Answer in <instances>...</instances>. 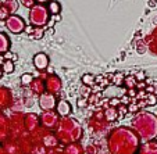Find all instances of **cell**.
<instances>
[{
  "label": "cell",
  "mask_w": 157,
  "mask_h": 154,
  "mask_svg": "<svg viewBox=\"0 0 157 154\" xmlns=\"http://www.w3.org/2000/svg\"><path fill=\"white\" fill-rule=\"evenodd\" d=\"M139 147V137L128 128H117L109 137V148L113 154H135Z\"/></svg>",
  "instance_id": "obj_1"
},
{
  "label": "cell",
  "mask_w": 157,
  "mask_h": 154,
  "mask_svg": "<svg viewBox=\"0 0 157 154\" xmlns=\"http://www.w3.org/2000/svg\"><path fill=\"white\" fill-rule=\"evenodd\" d=\"M132 126L143 139H153L157 135V117L151 113H140L132 119Z\"/></svg>",
  "instance_id": "obj_2"
},
{
  "label": "cell",
  "mask_w": 157,
  "mask_h": 154,
  "mask_svg": "<svg viewBox=\"0 0 157 154\" xmlns=\"http://www.w3.org/2000/svg\"><path fill=\"white\" fill-rule=\"evenodd\" d=\"M49 11L48 7L44 4H38L35 3L32 7L29 9V22L33 27H42L49 22Z\"/></svg>",
  "instance_id": "obj_3"
},
{
  "label": "cell",
  "mask_w": 157,
  "mask_h": 154,
  "mask_svg": "<svg viewBox=\"0 0 157 154\" xmlns=\"http://www.w3.org/2000/svg\"><path fill=\"white\" fill-rule=\"evenodd\" d=\"M6 27H7V29H9L11 33H14V35H18V33L24 32L27 24H25V21L22 20L20 15L11 14L6 20Z\"/></svg>",
  "instance_id": "obj_4"
},
{
  "label": "cell",
  "mask_w": 157,
  "mask_h": 154,
  "mask_svg": "<svg viewBox=\"0 0 157 154\" xmlns=\"http://www.w3.org/2000/svg\"><path fill=\"white\" fill-rule=\"evenodd\" d=\"M56 96L52 95V93L43 92L42 95H39V107H40L43 111H53L56 108Z\"/></svg>",
  "instance_id": "obj_5"
},
{
  "label": "cell",
  "mask_w": 157,
  "mask_h": 154,
  "mask_svg": "<svg viewBox=\"0 0 157 154\" xmlns=\"http://www.w3.org/2000/svg\"><path fill=\"white\" fill-rule=\"evenodd\" d=\"M44 82V90L48 93H52V95H57V93L61 90V79H60L57 75H49Z\"/></svg>",
  "instance_id": "obj_6"
},
{
  "label": "cell",
  "mask_w": 157,
  "mask_h": 154,
  "mask_svg": "<svg viewBox=\"0 0 157 154\" xmlns=\"http://www.w3.org/2000/svg\"><path fill=\"white\" fill-rule=\"evenodd\" d=\"M40 122L43 126L46 128H54L59 122V118H57V113L54 111H43V114L40 115Z\"/></svg>",
  "instance_id": "obj_7"
},
{
  "label": "cell",
  "mask_w": 157,
  "mask_h": 154,
  "mask_svg": "<svg viewBox=\"0 0 157 154\" xmlns=\"http://www.w3.org/2000/svg\"><path fill=\"white\" fill-rule=\"evenodd\" d=\"M33 65L39 71H43L49 67V56L46 53H36L33 56Z\"/></svg>",
  "instance_id": "obj_8"
},
{
  "label": "cell",
  "mask_w": 157,
  "mask_h": 154,
  "mask_svg": "<svg viewBox=\"0 0 157 154\" xmlns=\"http://www.w3.org/2000/svg\"><path fill=\"white\" fill-rule=\"evenodd\" d=\"M13 101V96L7 88L0 86V108H7Z\"/></svg>",
  "instance_id": "obj_9"
},
{
  "label": "cell",
  "mask_w": 157,
  "mask_h": 154,
  "mask_svg": "<svg viewBox=\"0 0 157 154\" xmlns=\"http://www.w3.org/2000/svg\"><path fill=\"white\" fill-rule=\"evenodd\" d=\"M56 110H57V114L60 117H68L71 114V104L68 103L67 100H60L59 103L56 104Z\"/></svg>",
  "instance_id": "obj_10"
},
{
  "label": "cell",
  "mask_w": 157,
  "mask_h": 154,
  "mask_svg": "<svg viewBox=\"0 0 157 154\" xmlns=\"http://www.w3.org/2000/svg\"><path fill=\"white\" fill-rule=\"evenodd\" d=\"M10 49V39L6 33L0 32V56H3Z\"/></svg>",
  "instance_id": "obj_11"
},
{
  "label": "cell",
  "mask_w": 157,
  "mask_h": 154,
  "mask_svg": "<svg viewBox=\"0 0 157 154\" xmlns=\"http://www.w3.org/2000/svg\"><path fill=\"white\" fill-rule=\"evenodd\" d=\"M31 90H32L33 93H36V95H42V93L44 92V82L42 79H39V78H33L32 83H31Z\"/></svg>",
  "instance_id": "obj_12"
},
{
  "label": "cell",
  "mask_w": 157,
  "mask_h": 154,
  "mask_svg": "<svg viewBox=\"0 0 157 154\" xmlns=\"http://www.w3.org/2000/svg\"><path fill=\"white\" fill-rule=\"evenodd\" d=\"M139 151L140 154H157V142H146Z\"/></svg>",
  "instance_id": "obj_13"
},
{
  "label": "cell",
  "mask_w": 157,
  "mask_h": 154,
  "mask_svg": "<svg viewBox=\"0 0 157 154\" xmlns=\"http://www.w3.org/2000/svg\"><path fill=\"white\" fill-rule=\"evenodd\" d=\"M104 118L107 122H113L118 118V111H117L116 107H109V108L104 111Z\"/></svg>",
  "instance_id": "obj_14"
},
{
  "label": "cell",
  "mask_w": 157,
  "mask_h": 154,
  "mask_svg": "<svg viewBox=\"0 0 157 154\" xmlns=\"http://www.w3.org/2000/svg\"><path fill=\"white\" fill-rule=\"evenodd\" d=\"M0 3L9 10L10 14H14V13L17 11V9H18V3L15 2V0H3V2H0Z\"/></svg>",
  "instance_id": "obj_15"
},
{
  "label": "cell",
  "mask_w": 157,
  "mask_h": 154,
  "mask_svg": "<svg viewBox=\"0 0 157 154\" xmlns=\"http://www.w3.org/2000/svg\"><path fill=\"white\" fill-rule=\"evenodd\" d=\"M48 11L49 14H54V15H59V13L61 11V6H60L59 2H49V6H48Z\"/></svg>",
  "instance_id": "obj_16"
},
{
  "label": "cell",
  "mask_w": 157,
  "mask_h": 154,
  "mask_svg": "<svg viewBox=\"0 0 157 154\" xmlns=\"http://www.w3.org/2000/svg\"><path fill=\"white\" fill-rule=\"evenodd\" d=\"M2 69H3V74H11L14 71V61L13 60H6L2 64Z\"/></svg>",
  "instance_id": "obj_17"
},
{
  "label": "cell",
  "mask_w": 157,
  "mask_h": 154,
  "mask_svg": "<svg viewBox=\"0 0 157 154\" xmlns=\"http://www.w3.org/2000/svg\"><path fill=\"white\" fill-rule=\"evenodd\" d=\"M95 82H96V77L95 75H92V74H85L82 77V83L83 85H86V86L95 85Z\"/></svg>",
  "instance_id": "obj_18"
},
{
  "label": "cell",
  "mask_w": 157,
  "mask_h": 154,
  "mask_svg": "<svg viewBox=\"0 0 157 154\" xmlns=\"http://www.w3.org/2000/svg\"><path fill=\"white\" fill-rule=\"evenodd\" d=\"M32 81H33L32 74H22V77H21V83H22V86H29L31 83H32Z\"/></svg>",
  "instance_id": "obj_19"
},
{
  "label": "cell",
  "mask_w": 157,
  "mask_h": 154,
  "mask_svg": "<svg viewBox=\"0 0 157 154\" xmlns=\"http://www.w3.org/2000/svg\"><path fill=\"white\" fill-rule=\"evenodd\" d=\"M10 15H11V14H10V11L3 6V4L0 3V21H6Z\"/></svg>",
  "instance_id": "obj_20"
},
{
  "label": "cell",
  "mask_w": 157,
  "mask_h": 154,
  "mask_svg": "<svg viewBox=\"0 0 157 154\" xmlns=\"http://www.w3.org/2000/svg\"><path fill=\"white\" fill-rule=\"evenodd\" d=\"M43 32L44 29L42 27H33V31H32V36L35 39H40L42 36H43Z\"/></svg>",
  "instance_id": "obj_21"
},
{
  "label": "cell",
  "mask_w": 157,
  "mask_h": 154,
  "mask_svg": "<svg viewBox=\"0 0 157 154\" xmlns=\"http://www.w3.org/2000/svg\"><path fill=\"white\" fill-rule=\"evenodd\" d=\"M20 3L24 7H27V9H31L35 4V0H20Z\"/></svg>",
  "instance_id": "obj_22"
},
{
  "label": "cell",
  "mask_w": 157,
  "mask_h": 154,
  "mask_svg": "<svg viewBox=\"0 0 157 154\" xmlns=\"http://www.w3.org/2000/svg\"><path fill=\"white\" fill-rule=\"evenodd\" d=\"M156 103H157V97H156V95L150 93V95L147 96V104H149V106H154Z\"/></svg>",
  "instance_id": "obj_23"
},
{
  "label": "cell",
  "mask_w": 157,
  "mask_h": 154,
  "mask_svg": "<svg viewBox=\"0 0 157 154\" xmlns=\"http://www.w3.org/2000/svg\"><path fill=\"white\" fill-rule=\"evenodd\" d=\"M77 146H70V147H67V154H79V150L78 148H75Z\"/></svg>",
  "instance_id": "obj_24"
},
{
  "label": "cell",
  "mask_w": 157,
  "mask_h": 154,
  "mask_svg": "<svg viewBox=\"0 0 157 154\" xmlns=\"http://www.w3.org/2000/svg\"><path fill=\"white\" fill-rule=\"evenodd\" d=\"M117 106H120V100L117 97H114V99H110V107H116L117 108Z\"/></svg>",
  "instance_id": "obj_25"
},
{
  "label": "cell",
  "mask_w": 157,
  "mask_h": 154,
  "mask_svg": "<svg viewBox=\"0 0 157 154\" xmlns=\"http://www.w3.org/2000/svg\"><path fill=\"white\" fill-rule=\"evenodd\" d=\"M149 92H151L153 95H157V82H153V85L150 86V88H147Z\"/></svg>",
  "instance_id": "obj_26"
},
{
  "label": "cell",
  "mask_w": 157,
  "mask_h": 154,
  "mask_svg": "<svg viewBox=\"0 0 157 154\" xmlns=\"http://www.w3.org/2000/svg\"><path fill=\"white\" fill-rule=\"evenodd\" d=\"M125 83H127V86H128V88H132V86H133V83H135V82H133V78H127V81H125Z\"/></svg>",
  "instance_id": "obj_27"
},
{
  "label": "cell",
  "mask_w": 157,
  "mask_h": 154,
  "mask_svg": "<svg viewBox=\"0 0 157 154\" xmlns=\"http://www.w3.org/2000/svg\"><path fill=\"white\" fill-rule=\"evenodd\" d=\"M25 32L29 33V35H32V31H33V25H31V27H25Z\"/></svg>",
  "instance_id": "obj_28"
},
{
  "label": "cell",
  "mask_w": 157,
  "mask_h": 154,
  "mask_svg": "<svg viewBox=\"0 0 157 154\" xmlns=\"http://www.w3.org/2000/svg\"><path fill=\"white\" fill-rule=\"evenodd\" d=\"M136 79H139V81L145 79V74H143V72H138V74H136Z\"/></svg>",
  "instance_id": "obj_29"
},
{
  "label": "cell",
  "mask_w": 157,
  "mask_h": 154,
  "mask_svg": "<svg viewBox=\"0 0 157 154\" xmlns=\"http://www.w3.org/2000/svg\"><path fill=\"white\" fill-rule=\"evenodd\" d=\"M50 0H35V3H38V4H44V3H49Z\"/></svg>",
  "instance_id": "obj_30"
},
{
  "label": "cell",
  "mask_w": 157,
  "mask_h": 154,
  "mask_svg": "<svg viewBox=\"0 0 157 154\" xmlns=\"http://www.w3.org/2000/svg\"><path fill=\"white\" fill-rule=\"evenodd\" d=\"M78 106H81V107H85V106H86L85 100H78Z\"/></svg>",
  "instance_id": "obj_31"
},
{
  "label": "cell",
  "mask_w": 157,
  "mask_h": 154,
  "mask_svg": "<svg viewBox=\"0 0 157 154\" xmlns=\"http://www.w3.org/2000/svg\"><path fill=\"white\" fill-rule=\"evenodd\" d=\"M2 75H3V69H2V67H0V78H2Z\"/></svg>",
  "instance_id": "obj_32"
},
{
  "label": "cell",
  "mask_w": 157,
  "mask_h": 154,
  "mask_svg": "<svg viewBox=\"0 0 157 154\" xmlns=\"http://www.w3.org/2000/svg\"><path fill=\"white\" fill-rule=\"evenodd\" d=\"M3 62V56H0V64Z\"/></svg>",
  "instance_id": "obj_33"
},
{
  "label": "cell",
  "mask_w": 157,
  "mask_h": 154,
  "mask_svg": "<svg viewBox=\"0 0 157 154\" xmlns=\"http://www.w3.org/2000/svg\"><path fill=\"white\" fill-rule=\"evenodd\" d=\"M0 2H2V0H0Z\"/></svg>",
  "instance_id": "obj_34"
}]
</instances>
